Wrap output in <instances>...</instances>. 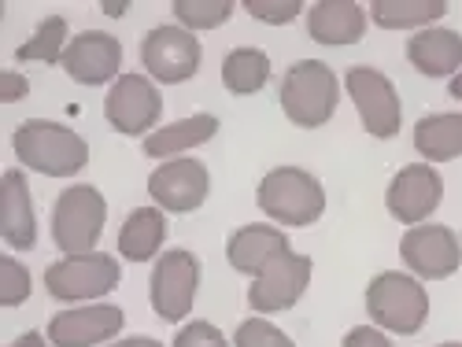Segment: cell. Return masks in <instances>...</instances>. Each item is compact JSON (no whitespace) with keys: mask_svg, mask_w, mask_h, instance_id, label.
Here are the masks:
<instances>
[{"mask_svg":"<svg viewBox=\"0 0 462 347\" xmlns=\"http://www.w3.org/2000/svg\"><path fill=\"white\" fill-rule=\"evenodd\" d=\"M366 315L377 329H389L400 336H414L430 318V296L414 274L384 269L366 288Z\"/></svg>","mask_w":462,"mask_h":347,"instance_id":"cell-4","label":"cell"},{"mask_svg":"<svg viewBox=\"0 0 462 347\" xmlns=\"http://www.w3.org/2000/svg\"><path fill=\"white\" fill-rule=\"evenodd\" d=\"M197 288H200V259L174 248L163 251L156 259V269H152V311L163 322H181L189 318L192 303H197Z\"/></svg>","mask_w":462,"mask_h":347,"instance_id":"cell-9","label":"cell"},{"mask_svg":"<svg viewBox=\"0 0 462 347\" xmlns=\"http://www.w3.org/2000/svg\"><path fill=\"white\" fill-rule=\"evenodd\" d=\"M107 222V200L93 185H70L52 207V241L63 255H89Z\"/></svg>","mask_w":462,"mask_h":347,"instance_id":"cell-5","label":"cell"},{"mask_svg":"<svg viewBox=\"0 0 462 347\" xmlns=\"http://www.w3.org/2000/svg\"><path fill=\"white\" fill-rule=\"evenodd\" d=\"M340 100V82L329 63L322 59H300L282 78V111L300 130H319L333 119Z\"/></svg>","mask_w":462,"mask_h":347,"instance_id":"cell-2","label":"cell"},{"mask_svg":"<svg viewBox=\"0 0 462 347\" xmlns=\"http://www.w3.org/2000/svg\"><path fill=\"white\" fill-rule=\"evenodd\" d=\"M414 148L421 151V160L430 163H448L462 156V111L451 114H426L414 126Z\"/></svg>","mask_w":462,"mask_h":347,"instance_id":"cell-23","label":"cell"},{"mask_svg":"<svg viewBox=\"0 0 462 347\" xmlns=\"http://www.w3.org/2000/svg\"><path fill=\"white\" fill-rule=\"evenodd\" d=\"M448 93H451L455 100H462V70H458V74H455V78L448 82Z\"/></svg>","mask_w":462,"mask_h":347,"instance_id":"cell-36","label":"cell"},{"mask_svg":"<svg viewBox=\"0 0 462 347\" xmlns=\"http://www.w3.org/2000/svg\"><path fill=\"white\" fill-rule=\"evenodd\" d=\"M211 192V174L200 160H171L148 178V196L160 211L171 215H192L200 211Z\"/></svg>","mask_w":462,"mask_h":347,"instance_id":"cell-13","label":"cell"},{"mask_svg":"<svg viewBox=\"0 0 462 347\" xmlns=\"http://www.w3.org/2000/svg\"><path fill=\"white\" fill-rule=\"evenodd\" d=\"M340 347H393V340L384 336V329H377V325H356L348 336H344Z\"/></svg>","mask_w":462,"mask_h":347,"instance_id":"cell-32","label":"cell"},{"mask_svg":"<svg viewBox=\"0 0 462 347\" xmlns=\"http://www.w3.org/2000/svg\"><path fill=\"white\" fill-rule=\"evenodd\" d=\"M26 93H30V82L23 78V74H15V70H5V74H0V100H5V104L23 100Z\"/></svg>","mask_w":462,"mask_h":347,"instance_id":"cell-33","label":"cell"},{"mask_svg":"<svg viewBox=\"0 0 462 347\" xmlns=\"http://www.w3.org/2000/svg\"><path fill=\"white\" fill-rule=\"evenodd\" d=\"M0 233L15 251H30L37 244V215L23 170H8L0 181Z\"/></svg>","mask_w":462,"mask_h":347,"instance_id":"cell-19","label":"cell"},{"mask_svg":"<svg viewBox=\"0 0 462 347\" xmlns=\"http://www.w3.org/2000/svg\"><path fill=\"white\" fill-rule=\"evenodd\" d=\"M344 89H348L359 119L366 126L370 137L377 141H393L403 126V107H400V93L396 86L384 78L374 67H352L344 74Z\"/></svg>","mask_w":462,"mask_h":347,"instance_id":"cell-7","label":"cell"},{"mask_svg":"<svg viewBox=\"0 0 462 347\" xmlns=\"http://www.w3.org/2000/svg\"><path fill=\"white\" fill-rule=\"evenodd\" d=\"M448 15L444 0H374L370 5V19L381 30H414Z\"/></svg>","mask_w":462,"mask_h":347,"instance_id":"cell-25","label":"cell"},{"mask_svg":"<svg viewBox=\"0 0 462 347\" xmlns=\"http://www.w3.org/2000/svg\"><path fill=\"white\" fill-rule=\"evenodd\" d=\"M171 347H229V340L211 322H189V325L178 329Z\"/></svg>","mask_w":462,"mask_h":347,"instance_id":"cell-31","label":"cell"},{"mask_svg":"<svg viewBox=\"0 0 462 347\" xmlns=\"http://www.w3.org/2000/svg\"><path fill=\"white\" fill-rule=\"evenodd\" d=\"M234 0H174V19L185 30H215L229 23Z\"/></svg>","mask_w":462,"mask_h":347,"instance_id":"cell-27","label":"cell"},{"mask_svg":"<svg viewBox=\"0 0 462 347\" xmlns=\"http://www.w3.org/2000/svg\"><path fill=\"white\" fill-rule=\"evenodd\" d=\"M444 200V178L430 163H411L403 167L389 192H384V207L403 225H421Z\"/></svg>","mask_w":462,"mask_h":347,"instance_id":"cell-15","label":"cell"},{"mask_svg":"<svg viewBox=\"0 0 462 347\" xmlns=\"http://www.w3.org/2000/svg\"><path fill=\"white\" fill-rule=\"evenodd\" d=\"M104 114L111 130H119L126 137H144L163 114V96L156 82L144 74H123L119 82H111L104 96Z\"/></svg>","mask_w":462,"mask_h":347,"instance_id":"cell-10","label":"cell"},{"mask_svg":"<svg viewBox=\"0 0 462 347\" xmlns=\"http://www.w3.org/2000/svg\"><path fill=\"white\" fill-rule=\"evenodd\" d=\"M285 251H292L289 237L274 225H241L237 233L226 241L229 266H234L237 274H252V278H259L263 269Z\"/></svg>","mask_w":462,"mask_h":347,"instance_id":"cell-20","label":"cell"},{"mask_svg":"<svg viewBox=\"0 0 462 347\" xmlns=\"http://www.w3.org/2000/svg\"><path fill=\"white\" fill-rule=\"evenodd\" d=\"M271 82V56L263 49H234L222 59V86L234 96H252Z\"/></svg>","mask_w":462,"mask_h":347,"instance_id":"cell-24","label":"cell"},{"mask_svg":"<svg viewBox=\"0 0 462 347\" xmlns=\"http://www.w3.org/2000/svg\"><path fill=\"white\" fill-rule=\"evenodd\" d=\"M8 347H49V343H45V336H42V333H33V329H30V333H23L19 340H12Z\"/></svg>","mask_w":462,"mask_h":347,"instance_id":"cell-34","label":"cell"},{"mask_svg":"<svg viewBox=\"0 0 462 347\" xmlns=\"http://www.w3.org/2000/svg\"><path fill=\"white\" fill-rule=\"evenodd\" d=\"M123 281V269L115 255L89 251V255H67L45 269V288L60 303H89L115 292Z\"/></svg>","mask_w":462,"mask_h":347,"instance_id":"cell-6","label":"cell"},{"mask_svg":"<svg viewBox=\"0 0 462 347\" xmlns=\"http://www.w3.org/2000/svg\"><path fill=\"white\" fill-rule=\"evenodd\" d=\"M311 269H315V262L307 255H296V251L278 255L248 288L252 311L255 315H278V311L296 306L303 299L307 285H311Z\"/></svg>","mask_w":462,"mask_h":347,"instance_id":"cell-11","label":"cell"},{"mask_svg":"<svg viewBox=\"0 0 462 347\" xmlns=\"http://www.w3.org/2000/svg\"><path fill=\"white\" fill-rule=\"evenodd\" d=\"M366 23L370 19L356 0H319L307 12V33H311V41L326 49H344V45L363 41Z\"/></svg>","mask_w":462,"mask_h":347,"instance_id":"cell-17","label":"cell"},{"mask_svg":"<svg viewBox=\"0 0 462 347\" xmlns=\"http://www.w3.org/2000/svg\"><path fill=\"white\" fill-rule=\"evenodd\" d=\"M400 259L418 281H444L462 266V244L448 225H414L400 241Z\"/></svg>","mask_w":462,"mask_h":347,"instance_id":"cell-12","label":"cell"},{"mask_svg":"<svg viewBox=\"0 0 462 347\" xmlns=\"http://www.w3.org/2000/svg\"><path fill=\"white\" fill-rule=\"evenodd\" d=\"M218 133V119L215 114H189L181 123H171L156 133H148L144 141V156L148 160H171L185 148H197V144H208L211 137Z\"/></svg>","mask_w":462,"mask_h":347,"instance_id":"cell-22","label":"cell"},{"mask_svg":"<svg viewBox=\"0 0 462 347\" xmlns=\"http://www.w3.org/2000/svg\"><path fill=\"white\" fill-rule=\"evenodd\" d=\"M67 45H70L67 41V19L63 15H49L42 26H37V33L30 37V41L19 45L15 59L19 63H49V67H56V63H63Z\"/></svg>","mask_w":462,"mask_h":347,"instance_id":"cell-26","label":"cell"},{"mask_svg":"<svg viewBox=\"0 0 462 347\" xmlns=\"http://www.w3.org/2000/svg\"><path fill=\"white\" fill-rule=\"evenodd\" d=\"M167 241V218L160 207H137L119 229V255L130 262L156 259Z\"/></svg>","mask_w":462,"mask_h":347,"instance_id":"cell-21","label":"cell"},{"mask_svg":"<svg viewBox=\"0 0 462 347\" xmlns=\"http://www.w3.org/2000/svg\"><path fill=\"white\" fill-rule=\"evenodd\" d=\"M12 148L26 170H37L45 178H70L89 163V144L70 126H60L49 119H26L15 130Z\"/></svg>","mask_w":462,"mask_h":347,"instance_id":"cell-1","label":"cell"},{"mask_svg":"<svg viewBox=\"0 0 462 347\" xmlns=\"http://www.w3.org/2000/svg\"><path fill=\"white\" fill-rule=\"evenodd\" d=\"M30 292H33L30 269L19 259L5 255L0 259V306H19V303L30 299Z\"/></svg>","mask_w":462,"mask_h":347,"instance_id":"cell-28","label":"cell"},{"mask_svg":"<svg viewBox=\"0 0 462 347\" xmlns=\"http://www.w3.org/2000/svg\"><path fill=\"white\" fill-rule=\"evenodd\" d=\"M234 347H296V343L278 325L266 322V318H248V322L237 325Z\"/></svg>","mask_w":462,"mask_h":347,"instance_id":"cell-29","label":"cell"},{"mask_svg":"<svg viewBox=\"0 0 462 347\" xmlns=\"http://www.w3.org/2000/svg\"><path fill=\"white\" fill-rule=\"evenodd\" d=\"M407 59L426 78H455L462 67V33L448 26H426L407 41Z\"/></svg>","mask_w":462,"mask_h":347,"instance_id":"cell-18","label":"cell"},{"mask_svg":"<svg viewBox=\"0 0 462 347\" xmlns=\"http://www.w3.org/2000/svg\"><path fill=\"white\" fill-rule=\"evenodd\" d=\"M245 12H248L252 19H259V23L285 26V23H292V19L303 12V5H300V0H248Z\"/></svg>","mask_w":462,"mask_h":347,"instance_id":"cell-30","label":"cell"},{"mask_svg":"<svg viewBox=\"0 0 462 347\" xmlns=\"http://www.w3.org/2000/svg\"><path fill=\"white\" fill-rule=\"evenodd\" d=\"M126 315L115 303H89L74 306V311H60L49 322V340L52 347H97L123 333Z\"/></svg>","mask_w":462,"mask_h":347,"instance_id":"cell-16","label":"cell"},{"mask_svg":"<svg viewBox=\"0 0 462 347\" xmlns=\"http://www.w3.org/2000/svg\"><path fill=\"white\" fill-rule=\"evenodd\" d=\"M255 204L266 218H274L282 225H315L326 211V188L315 174H307L300 167H278L271 170L259 188H255Z\"/></svg>","mask_w":462,"mask_h":347,"instance_id":"cell-3","label":"cell"},{"mask_svg":"<svg viewBox=\"0 0 462 347\" xmlns=\"http://www.w3.org/2000/svg\"><path fill=\"white\" fill-rule=\"evenodd\" d=\"M437 347H462V343H437Z\"/></svg>","mask_w":462,"mask_h":347,"instance_id":"cell-37","label":"cell"},{"mask_svg":"<svg viewBox=\"0 0 462 347\" xmlns=\"http://www.w3.org/2000/svg\"><path fill=\"white\" fill-rule=\"evenodd\" d=\"M70 82L79 86H104V82H119L123 78V45L115 33H104V30H86L79 37H70V45L63 52V63H60Z\"/></svg>","mask_w":462,"mask_h":347,"instance_id":"cell-14","label":"cell"},{"mask_svg":"<svg viewBox=\"0 0 462 347\" xmlns=\"http://www.w3.org/2000/svg\"><path fill=\"white\" fill-rule=\"evenodd\" d=\"M111 347H163V343L152 340V336H130V340H115Z\"/></svg>","mask_w":462,"mask_h":347,"instance_id":"cell-35","label":"cell"},{"mask_svg":"<svg viewBox=\"0 0 462 347\" xmlns=\"http://www.w3.org/2000/svg\"><path fill=\"white\" fill-rule=\"evenodd\" d=\"M141 63H144L152 82H167V86L189 82L192 74L200 70V41H197V33L178 26V23L148 30L144 41H141Z\"/></svg>","mask_w":462,"mask_h":347,"instance_id":"cell-8","label":"cell"}]
</instances>
